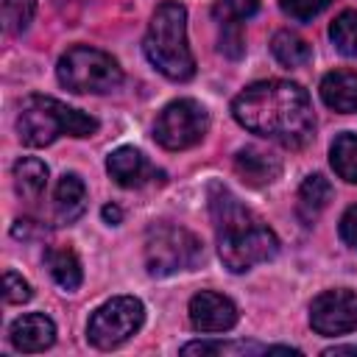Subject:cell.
<instances>
[{"label":"cell","mask_w":357,"mask_h":357,"mask_svg":"<svg viewBox=\"0 0 357 357\" xmlns=\"http://www.w3.org/2000/svg\"><path fill=\"white\" fill-rule=\"evenodd\" d=\"M231 114L245 131L287 148L307 145L315 131V114L307 89L284 78L248 84L231 100Z\"/></svg>","instance_id":"6da1fadb"},{"label":"cell","mask_w":357,"mask_h":357,"mask_svg":"<svg viewBox=\"0 0 357 357\" xmlns=\"http://www.w3.org/2000/svg\"><path fill=\"white\" fill-rule=\"evenodd\" d=\"M209 212L218 237V257L231 273L251 271L254 265L276 257V231L223 184L209 187Z\"/></svg>","instance_id":"7a4b0ae2"},{"label":"cell","mask_w":357,"mask_h":357,"mask_svg":"<svg viewBox=\"0 0 357 357\" xmlns=\"http://www.w3.org/2000/svg\"><path fill=\"white\" fill-rule=\"evenodd\" d=\"M198 237L176 223H153L145 234V268L151 276H173L190 271L201 259Z\"/></svg>","instance_id":"8992f818"},{"label":"cell","mask_w":357,"mask_h":357,"mask_svg":"<svg viewBox=\"0 0 357 357\" xmlns=\"http://www.w3.org/2000/svg\"><path fill=\"white\" fill-rule=\"evenodd\" d=\"M45 262H47V268H50L53 282H56L61 290L73 293V290L81 287L84 271H81V259H78V254H75L73 248H50V251L45 254Z\"/></svg>","instance_id":"2e32d148"},{"label":"cell","mask_w":357,"mask_h":357,"mask_svg":"<svg viewBox=\"0 0 357 357\" xmlns=\"http://www.w3.org/2000/svg\"><path fill=\"white\" fill-rule=\"evenodd\" d=\"M145 59L170 81H190L195 75V56L187 45V8L176 0H165L151 22L142 42Z\"/></svg>","instance_id":"3957f363"},{"label":"cell","mask_w":357,"mask_h":357,"mask_svg":"<svg viewBox=\"0 0 357 357\" xmlns=\"http://www.w3.org/2000/svg\"><path fill=\"white\" fill-rule=\"evenodd\" d=\"M237 318V304L223 293L201 290L190 298V324L198 332H229Z\"/></svg>","instance_id":"30bf717a"},{"label":"cell","mask_w":357,"mask_h":357,"mask_svg":"<svg viewBox=\"0 0 357 357\" xmlns=\"http://www.w3.org/2000/svg\"><path fill=\"white\" fill-rule=\"evenodd\" d=\"M106 170H109V176H112L120 187H142V184H148L151 178L162 176V173H156V167L145 159V153L137 151V148H131V145L114 148V151L106 156Z\"/></svg>","instance_id":"8fae6325"},{"label":"cell","mask_w":357,"mask_h":357,"mask_svg":"<svg viewBox=\"0 0 357 357\" xmlns=\"http://www.w3.org/2000/svg\"><path fill=\"white\" fill-rule=\"evenodd\" d=\"M329 3L332 0H279L282 11L293 20H298V22H307V20L318 17L324 8H329Z\"/></svg>","instance_id":"d4e9b609"},{"label":"cell","mask_w":357,"mask_h":357,"mask_svg":"<svg viewBox=\"0 0 357 357\" xmlns=\"http://www.w3.org/2000/svg\"><path fill=\"white\" fill-rule=\"evenodd\" d=\"M271 53H273L276 61L284 64V67H301V64H307V61L312 59L310 42L301 39L298 33H293V31H279V33H273V39H271Z\"/></svg>","instance_id":"ffe728a7"},{"label":"cell","mask_w":357,"mask_h":357,"mask_svg":"<svg viewBox=\"0 0 357 357\" xmlns=\"http://www.w3.org/2000/svg\"><path fill=\"white\" fill-rule=\"evenodd\" d=\"M47 187V165L36 156H22L14 162V190L22 198H39Z\"/></svg>","instance_id":"ac0fdd59"},{"label":"cell","mask_w":357,"mask_h":357,"mask_svg":"<svg viewBox=\"0 0 357 357\" xmlns=\"http://www.w3.org/2000/svg\"><path fill=\"white\" fill-rule=\"evenodd\" d=\"M268 346L254 340H192L181 346V354H229V357H245V354H265Z\"/></svg>","instance_id":"44dd1931"},{"label":"cell","mask_w":357,"mask_h":357,"mask_svg":"<svg viewBox=\"0 0 357 357\" xmlns=\"http://www.w3.org/2000/svg\"><path fill=\"white\" fill-rule=\"evenodd\" d=\"M100 215H103V220H106L109 226H117V223L123 220V209L114 206V204H106V206L100 209Z\"/></svg>","instance_id":"f1b7e54d"},{"label":"cell","mask_w":357,"mask_h":357,"mask_svg":"<svg viewBox=\"0 0 357 357\" xmlns=\"http://www.w3.org/2000/svg\"><path fill=\"white\" fill-rule=\"evenodd\" d=\"M329 165L343 181L357 184V134L343 131L335 137L329 148Z\"/></svg>","instance_id":"d6986e66"},{"label":"cell","mask_w":357,"mask_h":357,"mask_svg":"<svg viewBox=\"0 0 357 357\" xmlns=\"http://www.w3.org/2000/svg\"><path fill=\"white\" fill-rule=\"evenodd\" d=\"M329 39L343 56L357 59V11H340L329 25Z\"/></svg>","instance_id":"7402d4cb"},{"label":"cell","mask_w":357,"mask_h":357,"mask_svg":"<svg viewBox=\"0 0 357 357\" xmlns=\"http://www.w3.org/2000/svg\"><path fill=\"white\" fill-rule=\"evenodd\" d=\"M145 324V304L137 296H114L103 301L86 324V337L95 349H117Z\"/></svg>","instance_id":"52a82bcc"},{"label":"cell","mask_w":357,"mask_h":357,"mask_svg":"<svg viewBox=\"0 0 357 357\" xmlns=\"http://www.w3.org/2000/svg\"><path fill=\"white\" fill-rule=\"evenodd\" d=\"M206 131L209 112L192 98H178L167 103L153 123V139L167 151H187L198 145Z\"/></svg>","instance_id":"ba28073f"},{"label":"cell","mask_w":357,"mask_h":357,"mask_svg":"<svg viewBox=\"0 0 357 357\" xmlns=\"http://www.w3.org/2000/svg\"><path fill=\"white\" fill-rule=\"evenodd\" d=\"M310 326L324 335H346L357 329V293L351 290H324L310 304Z\"/></svg>","instance_id":"9c48e42d"},{"label":"cell","mask_w":357,"mask_h":357,"mask_svg":"<svg viewBox=\"0 0 357 357\" xmlns=\"http://www.w3.org/2000/svg\"><path fill=\"white\" fill-rule=\"evenodd\" d=\"M33 14H36V0H3V28H6V33L17 36V33L28 31Z\"/></svg>","instance_id":"603a6c76"},{"label":"cell","mask_w":357,"mask_h":357,"mask_svg":"<svg viewBox=\"0 0 357 357\" xmlns=\"http://www.w3.org/2000/svg\"><path fill=\"white\" fill-rule=\"evenodd\" d=\"M321 100L337 112V114H351L357 112V73L354 70H332L321 78Z\"/></svg>","instance_id":"5bb4252c"},{"label":"cell","mask_w":357,"mask_h":357,"mask_svg":"<svg viewBox=\"0 0 357 357\" xmlns=\"http://www.w3.org/2000/svg\"><path fill=\"white\" fill-rule=\"evenodd\" d=\"M234 170L251 187H265V184H271V181L279 178L282 162L273 153H268V151H262L257 145H245L234 156Z\"/></svg>","instance_id":"4fadbf2b"},{"label":"cell","mask_w":357,"mask_h":357,"mask_svg":"<svg viewBox=\"0 0 357 357\" xmlns=\"http://www.w3.org/2000/svg\"><path fill=\"white\" fill-rule=\"evenodd\" d=\"M56 78L70 92L103 95L123 84V70L112 53L89 45H75L67 53H61L56 64Z\"/></svg>","instance_id":"5b68a950"},{"label":"cell","mask_w":357,"mask_h":357,"mask_svg":"<svg viewBox=\"0 0 357 357\" xmlns=\"http://www.w3.org/2000/svg\"><path fill=\"white\" fill-rule=\"evenodd\" d=\"M223 25V31H220V45H218V50L223 53V56H229V59H240L243 53H245V42H243V33H240V25L237 22H220Z\"/></svg>","instance_id":"484cf974"},{"label":"cell","mask_w":357,"mask_h":357,"mask_svg":"<svg viewBox=\"0 0 357 357\" xmlns=\"http://www.w3.org/2000/svg\"><path fill=\"white\" fill-rule=\"evenodd\" d=\"M329 201H332V184L321 173H312L301 181V187H298V215L307 223H312L326 209Z\"/></svg>","instance_id":"e0dca14e"},{"label":"cell","mask_w":357,"mask_h":357,"mask_svg":"<svg viewBox=\"0 0 357 357\" xmlns=\"http://www.w3.org/2000/svg\"><path fill=\"white\" fill-rule=\"evenodd\" d=\"M340 237H343V243L349 248L357 251V204L343 212V218H340Z\"/></svg>","instance_id":"83f0119b"},{"label":"cell","mask_w":357,"mask_h":357,"mask_svg":"<svg viewBox=\"0 0 357 357\" xmlns=\"http://www.w3.org/2000/svg\"><path fill=\"white\" fill-rule=\"evenodd\" d=\"M324 354H326V357H335V354H351V357H357V346H332V349H326Z\"/></svg>","instance_id":"f546056e"},{"label":"cell","mask_w":357,"mask_h":357,"mask_svg":"<svg viewBox=\"0 0 357 357\" xmlns=\"http://www.w3.org/2000/svg\"><path fill=\"white\" fill-rule=\"evenodd\" d=\"M265 354H301L298 349H290V346H268Z\"/></svg>","instance_id":"4dcf8cb0"},{"label":"cell","mask_w":357,"mask_h":357,"mask_svg":"<svg viewBox=\"0 0 357 357\" xmlns=\"http://www.w3.org/2000/svg\"><path fill=\"white\" fill-rule=\"evenodd\" d=\"M86 209V187L81 176L64 173L53 190V212L59 223H75Z\"/></svg>","instance_id":"9a60e30c"},{"label":"cell","mask_w":357,"mask_h":357,"mask_svg":"<svg viewBox=\"0 0 357 357\" xmlns=\"http://www.w3.org/2000/svg\"><path fill=\"white\" fill-rule=\"evenodd\" d=\"M215 17L218 22H245L259 11V0H218L215 3Z\"/></svg>","instance_id":"cb8c5ba5"},{"label":"cell","mask_w":357,"mask_h":357,"mask_svg":"<svg viewBox=\"0 0 357 357\" xmlns=\"http://www.w3.org/2000/svg\"><path fill=\"white\" fill-rule=\"evenodd\" d=\"M98 131V120L73 109L50 95H28L17 114V134L28 148H45L61 134L67 137H92Z\"/></svg>","instance_id":"277c9868"},{"label":"cell","mask_w":357,"mask_h":357,"mask_svg":"<svg viewBox=\"0 0 357 357\" xmlns=\"http://www.w3.org/2000/svg\"><path fill=\"white\" fill-rule=\"evenodd\" d=\"M8 340L17 351H45L56 343V324L45 312H28L20 315L8 326Z\"/></svg>","instance_id":"7c38bea8"},{"label":"cell","mask_w":357,"mask_h":357,"mask_svg":"<svg viewBox=\"0 0 357 357\" xmlns=\"http://www.w3.org/2000/svg\"><path fill=\"white\" fill-rule=\"evenodd\" d=\"M31 296H33L31 293V284L17 271H6L3 273V298H6V304H22Z\"/></svg>","instance_id":"4316f807"}]
</instances>
